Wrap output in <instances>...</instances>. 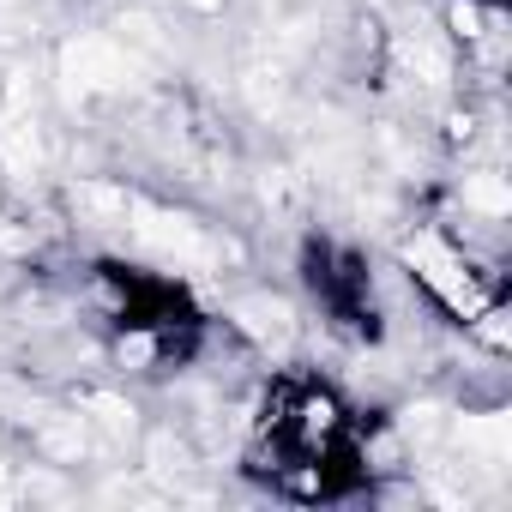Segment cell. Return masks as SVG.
<instances>
[{
  "mask_svg": "<svg viewBox=\"0 0 512 512\" xmlns=\"http://www.w3.org/2000/svg\"><path fill=\"white\" fill-rule=\"evenodd\" d=\"M247 470L290 500H344L368 482L362 416L326 380L284 374L260 404Z\"/></svg>",
  "mask_w": 512,
  "mask_h": 512,
  "instance_id": "cell-1",
  "label": "cell"
},
{
  "mask_svg": "<svg viewBox=\"0 0 512 512\" xmlns=\"http://www.w3.org/2000/svg\"><path fill=\"white\" fill-rule=\"evenodd\" d=\"M97 284H103L109 326L121 332L127 350H145L157 362L193 350V338H199L205 320H199V308L187 302L181 284L151 278V272H133V266H97Z\"/></svg>",
  "mask_w": 512,
  "mask_h": 512,
  "instance_id": "cell-2",
  "label": "cell"
},
{
  "mask_svg": "<svg viewBox=\"0 0 512 512\" xmlns=\"http://www.w3.org/2000/svg\"><path fill=\"white\" fill-rule=\"evenodd\" d=\"M302 278L314 290V302L326 308V320L350 338H380V302H374V278L338 241H308L302 253Z\"/></svg>",
  "mask_w": 512,
  "mask_h": 512,
  "instance_id": "cell-3",
  "label": "cell"
},
{
  "mask_svg": "<svg viewBox=\"0 0 512 512\" xmlns=\"http://www.w3.org/2000/svg\"><path fill=\"white\" fill-rule=\"evenodd\" d=\"M404 260L416 266V278H422L464 326L500 320V284H494V272H482L458 241H416V247H404Z\"/></svg>",
  "mask_w": 512,
  "mask_h": 512,
  "instance_id": "cell-4",
  "label": "cell"
}]
</instances>
